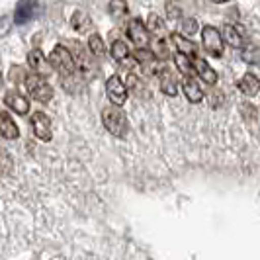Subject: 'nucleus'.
<instances>
[{
	"mask_svg": "<svg viewBox=\"0 0 260 260\" xmlns=\"http://www.w3.org/2000/svg\"><path fill=\"white\" fill-rule=\"evenodd\" d=\"M211 2H215V4H223V2H227V0H211Z\"/></svg>",
	"mask_w": 260,
	"mask_h": 260,
	"instance_id": "c756f323",
	"label": "nucleus"
},
{
	"mask_svg": "<svg viewBox=\"0 0 260 260\" xmlns=\"http://www.w3.org/2000/svg\"><path fill=\"white\" fill-rule=\"evenodd\" d=\"M243 61H247V63H250V65L260 63L258 49H256L254 45H247V47H245V51H243Z\"/></svg>",
	"mask_w": 260,
	"mask_h": 260,
	"instance_id": "b1692460",
	"label": "nucleus"
},
{
	"mask_svg": "<svg viewBox=\"0 0 260 260\" xmlns=\"http://www.w3.org/2000/svg\"><path fill=\"white\" fill-rule=\"evenodd\" d=\"M153 51H155V55L160 59V61H165L167 57H169V45H167V39L165 38H156L155 39V47H153Z\"/></svg>",
	"mask_w": 260,
	"mask_h": 260,
	"instance_id": "5701e85b",
	"label": "nucleus"
},
{
	"mask_svg": "<svg viewBox=\"0 0 260 260\" xmlns=\"http://www.w3.org/2000/svg\"><path fill=\"white\" fill-rule=\"evenodd\" d=\"M8 29H10V20H8L6 16H2V18H0V36L6 34Z\"/></svg>",
	"mask_w": 260,
	"mask_h": 260,
	"instance_id": "c85d7f7f",
	"label": "nucleus"
},
{
	"mask_svg": "<svg viewBox=\"0 0 260 260\" xmlns=\"http://www.w3.org/2000/svg\"><path fill=\"white\" fill-rule=\"evenodd\" d=\"M127 38L137 47H147V43L151 39V31H149V27L145 26L139 18H135V20H131L129 26H127Z\"/></svg>",
	"mask_w": 260,
	"mask_h": 260,
	"instance_id": "6e6552de",
	"label": "nucleus"
},
{
	"mask_svg": "<svg viewBox=\"0 0 260 260\" xmlns=\"http://www.w3.org/2000/svg\"><path fill=\"white\" fill-rule=\"evenodd\" d=\"M0 137L10 139V141L20 137V129L8 112H0Z\"/></svg>",
	"mask_w": 260,
	"mask_h": 260,
	"instance_id": "ddd939ff",
	"label": "nucleus"
},
{
	"mask_svg": "<svg viewBox=\"0 0 260 260\" xmlns=\"http://www.w3.org/2000/svg\"><path fill=\"white\" fill-rule=\"evenodd\" d=\"M147 27H149V31H153V34H156V36H160V34L165 31L162 18H160V16H156V14H151V18H149V24H147Z\"/></svg>",
	"mask_w": 260,
	"mask_h": 260,
	"instance_id": "393cba45",
	"label": "nucleus"
},
{
	"mask_svg": "<svg viewBox=\"0 0 260 260\" xmlns=\"http://www.w3.org/2000/svg\"><path fill=\"white\" fill-rule=\"evenodd\" d=\"M223 38H225V41L231 45V47H235V49H239V47H243L245 43V36H243V29H241V26H225V29H223Z\"/></svg>",
	"mask_w": 260,
	"mask_h": 260,
	"instance_id": "f3484780",
	"label": "nucleus"
},
{
	"mask_svg": "<svg viewBox=\"0 0 260 260\" xmlns=\"http://www.w3.org/2000/svg\"><path fill=\"white\" fill-rule=\"evenodd\" d=\"M0 86H2V75H0Z\"/></svg>",
	"mask_w": 260,
	"mask_h": 260,
	"instance_id": "7c9ffc66",
	"label": "nucleus"
},
{
	"mask_svg": "<svg viewBox=\"0 0 260 260\" xmlns=\"http://www.w3.org/2000/svg\"><path fill=\"white\" fill-rule=\"evenodd\" d=\"M237 86H239V90L243 92L245 96L252 98V96H256V94H258L260 80L256 78V75H252V73H247V75H243V78L237 82Z\"/></svg>",
	"mask_w": 260,
	"mask_h": 260,
	"instance_id": "2eb2a0df",
	"label": "nucleus"
},
{
	"mask_svg": "<svg viewBox=\"0 0 260 260\" xmlns=\"http://www.w3.org/2000/svg\"><path fill=\"white\" fill-rule=\"evenodd\" d=\"M31 127H34V133H36V137H38L39 141H43V143L51 141V117L47 116V114L36 112L31 116Z\"/></svg>",
	"mask_w": 260,
	"mask_h": 260,
	"instance_id": "0eeeda50",
	"label": "nucleus"
},
{
	"mask_svg": "<svg viewBox=\"0 0 260 260\" xmlns=\"http://www.w3.org/2000/svg\"><path fill=\"white\" fill-rule=\"evenodd\" d=\"M39 10V0H18L16 10H14V24L26 26L29 24Z\"/></svg>",
	"mask_w": 260,
	"mask_h": 260,
	"instance_id": "39448f33",
	"label": "nucleus"
},
{
	"mask_svg": "<svg viewBox=\"0 0 260 260\" xmlns=\"http://www.w3.org/2000/svg\"><path fill=\"white\" fill-rule=\"evenodd\" d=\"M27 63H29V67L38 73V75H41V77H45V75H49L51 73V63H49V59H45L43 57V53H41V49H31V51L27 53Z\"/></svg>",
	"mask_w": 260,
	"mask_h": 260,
	"instance_id": "9b49d317",
	"label": "nucleus"
},
{
	"mask_svg": "<svg viewBox=\"0 0 260 260\" xmlns=\"http://www.w3.org/2000/svg\"><path fill=\"white\" fill-rule=\"evenodd\" d=\"M182 90L186 94V98H188V102H192V104H200L204 100V90H202L200 82L194 78V75H186L184 77Z\"/></svg>",
	"mask_w": 260,
	"mask_h": 260,
	"instance_id": "9d476101",
	"label": "nucleus"
},
{
	"mask_svg": "<svg viewBox=\"0 0 260 260\" xmlns=\"http://www.w3.org/2000/svg\"><path fill=\"white\" fill-rule=\"evenodd\" d=\"M194 71L200 75V78H202L204 82H208V84H211V86L217 82V73H215V71H213V69H211L200 55L194 59Z\"/></svg>",
	"mask_w": 260,
	"mask_h": 260,
	"instance_id": "dca6fc26",
	"label": "nucleus"
},
{
	"mask_svg": "<svg viewBox=\"0 0 260 260\" xmlns=\"http://www.w3.org/2000/svg\"><path fill=\"white\" fill-rule=\"evenodd\" d=\"M167 14H169V18H172V20L180 18L182 10H180V6H178L176 0H169V2H167Z\"/></svg>",
	"mask_w": 260,
	"mask_h": 260,
	"instance_id": "bb28decb",
	"label": "nucleus"
},
{
	"mask_svg": "<svg viewBox=\"0 0 260 260\" xmlns=\"http://www.w3.org/2000/svg\"><path fill=\"white\" fill-rule=\"evenodd\" d=\"M108 10H110V14H112L114 18H121V16H125V14L129 12V8H127V2H125V0H110Z\"/></svg>",
	"mask_w": 260,
	"mask_h": 260,
	"instance_id": "4be33fe9",
	"label": "nucleus"
},
{
	"mask_svg": "<svg viewBox=\"0 0 260 260\" xmlns=\"http://www.w3.org/2000/svg\"><path fill=\"white\" fill-rule=\"evenodd\" d=\"M202 43H204V49L213 59H221L223 57V38L213 26H204V29H202Z\"/></svg>",
	"mask_w": 260,
	"mask_h": 260,
	"instance_id": "20e7f679",
	"label": "nucleus"
},
{
	"mask_svg": "<svg viewBox=\"0 0 260 260\" xmlns=\"http://www.w3.org/2000/svg\"><path fill=\"white\" fill-rule=\"evenodd\" d=\"M49 63L53 71H57L63 77H73L77 71V59L73 57V53L67 49L65 45H55L53 51L49 53Z\"/></svg>",
	"mask_w": 260,
	"mask_h": 260,
	"instance_id": "f03ea898",
	"label": "nucleus"
},
{
	"mask_svg": "<svg viewBox=\"0 0 260 260\" xmlns=\"http://www.w3.org/2000/svg\"><path fill=\"white\" fill-rule=\"evenodd\" d=\"M170 39H172V43L176 45V49L180 53H184V55H188L190 59H196V57L200 55V53H198V45H196L194 41H190L188 38H184V34H172Z\"/></svg>",
	"mask_w": 260,
	"mask_h": 260,
	"instance_id": "4468645a",
	"label": "nucleus"
},
{
	"mask_svg": "<svg viewBox=\"0 0 260 260\" xmlns=\"http://www.w3.org/2000/svg\"><path fill=\"white\" fill-rule=\"evenodd\" d=\"M106 94H108L112 104L123 106L125 100H127V86L123 84V80L117 75H114V77H110L106 80Z\"/></svg>",
	"mask_w": 260,
	"mask_h": 260,
	"instance_id": "423d86ee",
	"label": "nucleus"
},
{
	"mask_svg": "<svg viewBox=\"0 0 260 260\" xmlns=\"http://www.w3.org/2000/svg\"><path fill=\"white\" fill-rule=\"evenodd\" d=\"M209 104L211 108H217V106L223 104V94L219 90H211V96H209Z\"/></svg>",
	"mask_w": 260,
	"mask_h": 260,
	"instance_id": "cd10ccee",
	"label": "nucleus"
},
{
	"mask_svg": "<svg viewBox=\"0 0 260 260\" xmlns=\"http://www.w3.org/2000/svg\"><path fill=\"white\" fill-rule=\"evenodd\" d=\"M102 123L114 137H125L127 135V116L123 114L121 106L112 104L102 110Z\"/></svg>",
	"mask_w": 260,
	"mask_h": 260,
	"instance_id": "f257e3e1",
	"label": "nucleus"
},
{
	"mask_svg": "<svg viewBox=\"0 0 260 260\" xmlns=\"http://www.w3.org/2000/svg\"><path fill=\"white\" fill-rule=\"evenodd\" d=\"M112 59L117 61V63H123V61H127V57H129V47H127V43L125 41H121V39H116L114 43H112Z\"/></svg>",
	"mask_w": 260,
	"mask_h": 260,
	"instance_id": "6ab92c4d",
	"label": "nucleus"
},
{
	"mask_svg": "<svg viewBox=\"0 0 260 260\" xmlns=\"http://www.w3.org/2000/svg\"><path fill=\"white\" fill-rule=\"evenodd\" d=\"M180 29H182L184 36H194L196 31H198V22H196L194 18H186L180 24Z\"/></svg>",
	"mask_w": 260,
	"mask_h": 260,
	"instance_id": "a878e982",
	"label": "nucleus"
},
{
	"mask_svg": "<svg viewBox=\"0 0 260 260\" xmlns=\"http://www.w3.org/2000/svg\"><path fill=\"white\" fill-rule=\"evenodd\" d=\"M4 102H6V106H8L12 112H16L18 116H26L27 112H29V102H27V98L26 96H22L18 90L6 92Z\"/></svg>",
	"mask_w": 260,
	"mask_h": 260,
	"instance_id": "1a4fd4ad",
	"label": "nucleus"
},
{
	"mask_svg": "<svg viewBox=\"0 0 260 260\" xmlns=\"http://www.w3.org/2000/svg\"><path fill=\"white\" fill-rule=\"evenodd\" d=\"M158 78H160V90L167 96H176L178 94V82H176V75L170 71L169 67H160L158 71Z\"/></svg>",
	"mask_w": 260,
	"mask_h": 260,
	"instance_id": "f8f14e48",
	"label": "nucleus"
},
{
	"mask_svg": "<svg viewBox=\"0 0 260 260\" xmlns=\"http://www.w3.org/2000/svg\"><path fill=\"white\" fill-rule=\"evenodd\" d=\"M71 26L77 29L78 34H84V31H88L92 27V20L90 16L86 12H82V10H77V12L71 16Z\"/></svg>",
	"mask_w": 260,
	"mask_h": 260,
	"instance_id": "a211bd4d",
	"label": "nucleus"
},
{
	"mask_svg": "<svg viewBox=\"0 0 260 260\" xmlns=\"http://www.w3.org/2000/svg\"><path fill=\"white\" fill-rule=\"evenodd\" d=\"M174 63L178 67V71L182 73L184 77L186 75H194V59H190L188 55H184V53H176L174 55Z\"/></svg>",
	"mask_w": 260,
	"mask_h": 260,
	"instance_id": "aec40b11",
	"label": "nucleus"
},
{
	"mask_svg": "<svg viewBox=\"0 0 260 260\" xmlns=\"http://www.w3.org/2000/svg\"><path fill=\"white\" fill-rule=\"evenodd\" d=\"M88 51H90L94 57H104L106 55L104 39L100 38L98 34H92L90 38H88Z\"/></svg>",
	"mask_w": 260,
	"mask_h": 260,
	"instance_id": "412c9836",
	"label": "nucleus"
},
{
	"mask_svg": "<svg viewBox=\"0 0 260 260\" xmlns=\"http://www.w3.org/2000/svg\"><path fill=\"white\" fill-rule=\"evenodd\" d=\"M24 84H26V90H27V94H29V98L38 100V102H41V104L51 102L53 86L45 80V78L41 77V75H26Z\"/></svg>",
	"mask_w": 260,
	"mask_h": 260,
	"instance_id": "7ed1b4c3",
	"label": "nucleus"
}]
</instances>
